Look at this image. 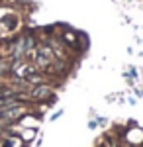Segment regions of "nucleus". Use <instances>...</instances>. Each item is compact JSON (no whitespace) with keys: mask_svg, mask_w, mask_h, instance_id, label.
Here are the masks:
<instances>
[{"mask_svg":"<svg viewBox=\"0 0 143 147\" xmlns=\"http://www.w3.org/2000/svg\"><path fill=\"white\" fill-rule=\"evenodd\" d=\"M35 61H37V65H41V67H49L51 61H53V51H51V47H47V45L37 47Z\"/></svg>","mask_w":143,"mask_h":147,"instance_id":"f257e3e1","label":"nucleus"},{"mask_svg":"<svg viewBox=\"0 0 143 147\" xmlns=\"http://www.w3.org/2000/svg\"><path fill=\"white\" fill-rule=\"evenodd\" d=\"M49 96H51V88L45 86V84L35 86V88L32 90V98H33V100H47Z\"/></svg>","mask_w":143,"mask_h":147,"instance_id":"f03ea898","label":"nucleus"}]
</instances>
